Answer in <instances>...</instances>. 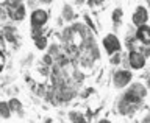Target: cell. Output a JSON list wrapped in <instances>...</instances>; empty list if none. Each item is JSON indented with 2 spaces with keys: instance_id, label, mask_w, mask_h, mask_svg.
Listing matches in <instances>:
<instances>
[{
  "instance_id": "52a82bcc",
  "label": "cell",
  "mask_w": 150,
  "mask_h": 123,
  "mask_svg": "<svg viewBox=\"0 0 150 123\" xmlns=\"http://www.w3.org/2000/svg\"><path fill=\"white\" fill-rule=\"evenodd\" d=\"M0 114H2L3 117H8L9 112L6 111V105H0Z\"/></svg>"
},
{
  "instance_id": "6da1fadb",
  "label": "cell",
  "mask_w": 150,
  "mask_h": 123,
  "mask_svg": "<svg viewBox=\"0 0 150 123\" xmlns=\"http://www.w3.org/2000/svg\"><path fill=\"white\" fill-rule=\"evenodd\" d=\"M103 45H105V48H106V51H108L110 55L116 53V51L120 48V44H119V41H117V37H116V36H111V34L105 37Z\"/></svg>"
},
{
  "instance_id": "7a4b0ae2",
  "label": "cell",
  "mask_w": 150,
  "mask_h": 123,
  "mask_svg": "<svg viewBox=\"0 0 150 123\" xmlns=\"http://www.w3.org/2000/svg\"><path fill=\"white\" fill-rule=\"evenodd\" d=\"M130 78H131V75H130L128 72L120 70V72H117V73L114 75V83H116L117 87H122V86H125V84L130 81Z\"/></svg>"
},
{
  "instance_id": "277c9868",
  "label": "cell",
  "mask_w": 150,
  "mask_h": 123,
  "mask_svg": "<svg viewBox=\"0 0 150 123\" xmlns=\"http://www.w3.org/2000/svg\"><path fill=\"white\" fill-rule=\"evenodd\" d=\"M133 20L136 25H141L142 27L145 22H147V11H145L144 8H138L136 9V13H134V16H133Z\"/></svg>"
},
{
  "instance_id": "3957f363",
  "label": "cell",
  "mask_w": 150,
  "mask_h": 123,
  "mask_svg": "<svg viewBox=\"0 0 150 123\" xmlns=\"http://www.w3.org/2000/svg\"><path fill=\"white\" fill-rule=\"evenodd\" d=\"M130 64H131V67H133V69H141V67H144V64H145L144 56L139 55L138 51H133V53L130 55Z\"/></svg>"
},
{
  "instance_id": "8992f818",
  "label": "cell",
  "mask_w": 150,
  "mask_h": 123,
  "mask_svg": "<svg viewBox=\"0 0 150 123\" xmlns=\"http://www.w3.org/2000/svg\"><path fill=\"white\" fill-rule=\"evenodd\" d=\"M138 37L144 42V44H150V28L142 25L138 31Z\"/></svg>"
},
{
  "instance_id": "5b68a950",
  "label": "cell",
  "mask_w": 150,
  "mask_h": 123,
  "mask_svg": "<svg viewBox=\"0 0 150 123\" xmlns=\"http://www.w3.org/2000/svg\"><path fill=\"white\" fill-rule=\"evenodd\" d=\"M31 20H33V25H42L47 20V13L42 11V9H38V11L33 13Z\"/></svg>"
},
{
  "instance_id": "9c48e42d",
  "label": "cell",
  "mask_w": 150,
  "mask_h": 123,
  "mask_svg": "<svg viewBox=\"0 0 150 123\" xmlns=\"http://www.w3.org/2000/svg\"><path fill=\"white\" fill-rule=\"evenodd\" d=\"M100 123H110V122H106V120H103V122H100Z\"/></svg>"
},
{
  "instance_id": "ba28073f",
  "label": "cell",
  "mask_w": 150,
  "mask_h": 123,
  "mask_svg": "<svg viewBox=\"0 0 150 123\" xmlns=\"http://www.w3.org/2000/svg\"><path fill=\"white\" fill-rule=\"evenodd\" d=\"M3 48H5V45H3V41L0 39V51H3Z\"/></svg>"
}]
</instances>
